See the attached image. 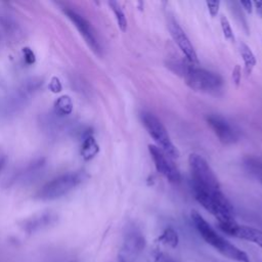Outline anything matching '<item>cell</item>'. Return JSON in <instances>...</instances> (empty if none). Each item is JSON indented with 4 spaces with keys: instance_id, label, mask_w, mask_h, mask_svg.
I'll return each instance as SVG.
<instances>
[{
    "instance_id": "obj_1",
    "label": "cell",
    "mask_w": 262,
    "mask_h": 262,
    "mask_svg": "<svg viewBox=\"0 0 262 262\" xmlns=\"http://www.w3.org/2000/svg\"><path fill=\"white\" fill-rule=\"evenodd\" d=\"M167 68L181 77L185 84L194 91L217 95L223 89V80L220 75L187 60H170L167 62Z\"/></svg>"
},
{
    "instance_id": "obj_2",
    "label": "cell",
    "mask_w": 262,
    "mask_h": 262,
    "mask_svg": "<svg viewBox=\"0 0 262 262\" xmlns=\"http://www.w3.org/2000/svg\"><path fill=\"white\" fill-rule=\"evenodd\" d=\"M191 220L203 239L222 256L237 262H251L248 254L220 235L196 211L191 212Z\"/></svg>"
},
{
    "instance_id": "obj_3",
    "label": "cell",
    "mask_w": 262,
    "mask_h": 262,
    "mask_svg": "<svg viewBox=\"0 0 262 262\" xmlns=\"http://www.w3.org/2000/svg\"><path fill=\"white\" fill-rule=\"evenodd\" d=\"M192 190L195 200L202 205V207L218 220V225L235 221L233 207L221 190L216 192L196 189Z\"/></svg>"
},
{
    "instance_id": "obj_4",
    "label": "cell",
    "mask_w": 262,
    "mask_h": 262,
    "mask_svg": "<svg viewBox=\"0 0 262 262\" xmlns=\"http://www.w3.org/2000/svg\"><path fill=\"white\" fill-rule=\"evenodd\" d=\"M188 164L191 174L192 189L215 192L220 191V183L208 162L198 154L188 157Z\"/></svg>"
},
{
    "instance_id": "obj_5",
    "label": "cell",
    "mask_w": 262,
    "mask_h": 262,
    "mask_svg": "<svg viewBox=\"0 0 262 262\" xmlns=\"http://www.w3.org/2000/svg\"><path fill=\"white\" fill-rule=\"evenodd\" d=\"M83 180V175L77 172L61 174L48 181L39 190L37 196L42 201H53L62 198L78 186Z\"/></svg>"
},
{
    "instance_id": "obj_6",
    "label": "cell",
    "mask_w": 262,
    "mask_h": 262,
    "mask_svg": "<svg viewBox=\"0 0 262 262\" xmlns=\"http://www.w3.org/2000/svg\"><path fill=\"white\" fill-rule=\"evenodd\" d=\"M141 120L148 134L158 143V147H160L171 159L178 158V149L173 144L166 127L160 121V119L151 113L143 112L141 114Z\"/></svg>"
},
{
    "instance_id": "obj_7",
    "label": "cell",
    "mask_w": 262,
    "mask_h": 262,
    "mask_svg": "<svg viewBox=\"0 0 262 262\" xmlns=\"http://www.w3.org/2000/svg\"><path fill=\"white\" fill-rule=\"evenodd\" d=\"M64 14L70 18V20L74 24V26L77 28V30L80 32V34L83 36L84 40L88 44V46L91 48L93 52H95L97 55L101 54V45L99 42V39L97 37L96 31L92 27V25L80 13L77 11L71 9V8H64L63 9Z\"/></svg>"
},
{
    "instance_id": "obj_8",
    "label": "cell",
    "mask_w": 262,
    "mask_h": 262,
    "mask_svg": "<svg viewBox=\"0 0 262 262\" xmlns=\"http://www.w3.org/2000/svg\"><path fill=\"white\" fill-rule=\"evenodd\" d=\"M148 151L154 161L157 171L161 175H163L169 182L178 183L181 179L180 172L171 161V158L168 157L160 147L155 144H148Z\"/></svg>"
},
{
    "instance_id": "obj_9",
    "label": "cell",
    "mask_w": 262,
    "mask_h": 262,
    "mask_svg": "<svg viewBox=\"0 0 262 262\" xmlns=\"http://www.w3.org/2000/svg\"><path fill=\"white\" fill-rule=\"evenodd\" d=\"M206 121L219 141L223 144H232L238 140V130L222 116L209 115L206 117Z\"/></svg>"
},
{
    "instance_id": "obj_10",
    "label": "cell",
    "mask_w": 262,
    "mask_h": 262,
    "mask_svg": "<svg viewBox=\"0 0 262 262\" xmlns=\"http://www.w3.org/2000/svg\"><path fill=\"white\" fill-rule=\"evenodd\" d=\"M41 85L42 81L40 79L33 78L26 81L21 86L16 89L13 94L8 97L5 105L8 112H17L20 107H23L28 102L31 95L34 94Z\"/></svg>"
},
{
    "instance_id": "obj_11",
    "label": "cell",
    "mask_w": 262,
    "mask_h": 262,
    "mask_svg": "<svg viewBox=\"0 0 262 262\" xmlns=\"http://www.w3.org/2000/svg\"><path fill=\"white\" fill-rule=\"evenodd\" d=\"M218 226L226 234L251 242L262 249V230L252 226L239 225L236 223V221L227 224H221Z\"/></svg>"
},
{
    "instance_id": "obj_12",
    "label": "cell",
    "mask_w": 262,
    "mask_h": 262,
    "mask_svg": "<svg viewBox=\"0 0 262 262\" xmlns=\"http://www.w3.org/2000/svg\"><path fill=\"white\" fill-rule=\"evenodd\" d=\"M169 30L170 34L175 41V43L178 45L179 49L182 51L184 56L186 57V60L192 64L199 63L198 54L190 43L187 35L182 30V28L178 25V23L175 19H170L169 21Z\"/></svg>"
},
{
    "instance_id": "obj_13",
    "label": "cell",
    "mask_w": 262,
    "mask_h": 262,
    "mask_svg": "<svg viewBox=\"0 0 262 262\" xmlns=\"http://www.w3.org/2000/svg\"><path fill=\"white\" fill-rule=\"evenodd\" d=\"M57 220V216L52 212H43L32 216L30 219L26 220L24 223V229L29 232L38 231L45 228Z\"/></svg>"
},
{
    "instance_id": "obj_14",
    "label": "cell",
    "mask_w": 262,
    "mask_h": 262,
    "mask_svg": "<svg viewBox=\"0 0 262 262\" xmlns=\"http://www.w3.org/2000/svg\"><path fill=\"white\" fill-rule=\"evenodd\" d=\"M44 165H45V160L43 158H40L31 162L23 170L18 171L15 174L13 181L21 182V183H27L29 181H32L34 178H36L40 174Z\"/></svg>"
},
{
    "instance_id": "obj_15",
    "label": "cell",
    "mask_w": 262,
    "mask_h": 262,
    "mask_svg": "<svg viewBox=\"0 0 262 262\" xmlns=\"http://www.w3.org/2000/svg\"><path fill=\"white\" fill-rule=\"evenodd\" d=\"M99 150V146L92 135H87L82 143L81 154L85 160H91L94 158Z\"/></svg>"
},
{
    "instance_id": "obj_16",
    "label": "cell",
    "mask_w": 262,
    "mask_h": 262,
    "mask_svg": "<svg viewBox=\"0 0 262 262\" xmlns=\"http://www.w3.org/2000/svg\"><path fill=\"white\" fill-rule=\"evenodd\" d=\"M238 50H239V53L243 57V60H244V63H245V69H246L247 73L251 74L252 70L254 69V67L256 66V62H257L255 54L253 53L251 48L243 42L239 43Z\"/></svg>"
},
{
    "instance_id": "obj_17",
    "label": "cell",
    "mask_w": 262,
    "mask_h": 262,
    "mask_svg": "<svg viewBox=\"0 0 262 262\" xmlns=\"http://www.w3.org/2000/svg\"><path fill=\"white\" fill-rule=\"evenodd\" d=\"M108 5L111 6V8L115 14L119 29L122 32H125L127 30V19H126L125 13H124L123 9L121 8L120 4L116 1H111V2H108Z\"/></svg>"
},
{
    "instance_id": "obj_18",
    "label": "cell",
    "mask_w": 262,
    "mask_h": 262,
    "mask_svg": "<svg viewBox=\"0 0 262 262\" xmlns=\"http://www.w3.org/2000/svg\"><path fill=\"white\" fill-rule=\"evenodd\" d=\"M73 110V104L68 96L60 97L55 103V114L58 116H66L71 114Z\"/></svg>"
},
{
    "instance_id": "obj_19",
    "label": "cell",
    "mask_w": 262,
    "mask_h": 262,
    "mask_svg": "<svg viewBox=\"0 0 262 262\" xmlns=\"http://www.w3.org/2000/svg\"><path fill=\"white\" fill-rule=\"evenodd\" d=\"M245 165L253 174L262 179V158H247L245 159Z\"/></svg>"
},
{
    "instance_id": "obj_20",
    "label": "cell",
    "mask_w": 262,
    "mask_h": 262,
    "mask_svg": "<svg viewBox=\"0 0 262 262\" xmlns=\"http://www.w3.org/2000/svg\"><path fill=\"white\" fill-rule=\"evenodd\" d=\"M220 25H221V29H222V32H223V35L224 37L227 39V40H230V41H234V36H233V31L231 29V26H230V23L228 20V18L224 15H221L220 16Z\"/></svg>"
},
{
    "instance_id": "obj_21",
    "label": "cell",
    "mask_w": 262,
    "mask_h": 262,
    "mask_svg": "<svg viewBox=\"0 0 262 262\" xmlns=\"http://www.w3.org/2000/svg\"><path fill=\"white\" fill-rule=\"evenodd\" d=\"M162 241H164L165 243L169 244V245H172V246H175L177 244V241H178V237H177V233L172 229V228H167L163 234L161 235L160 237Z\"/></svg>"
},
{
    "instance_id": "obj_22",
    "label": "cell",
    "mask_w": 262,
    "mask_h": 262,
    "mask_svg": "<svg viewBox=\"0 0 262 262\" xmlns=\"http://www.w3.org/2000/svg\"><path fill=\"white\" fill-rule=\"evenodd\" d=\"M209 13L214 17L218 14L219 8H220V1H207L206 2Z\"/></svg>"
},
{
    "instance_id": "obj_23",
    "label": "cell",
    "mask_w": 262,
    "mask_h": 262,
    "mask_svg": "<svg viewBox=\"0 0 262 262\" xmlns=\"http://www.w3.org/2000/svg\"><path fill=\"white\" fill-rule=\"evenodd\" d=\"M24 56H25V60L28 63H33L35 61V55L30 48H24Z\"/></svg>"
},
{
    "instance_id": "obj_24",
    "label": "cell",
    "mask_w": 262,
    "mask_h": 262,
    "mask_svg": "<svg viewBox=\"0 0 262 262\" xmlns=\"http://www.w3.org/2000/svg\"><path fill=\"white\" fill-rule=\"evenodd\" d=\"M242 71H241V68H239V66L238 64H236L235 67H234V69H233V71H232V79H233V81H234V83L236 84V85H238V83H239V81H241V77H242Z\"/></svg>"
},
{
    "instance_id": "obj_25",
    "label": "cell",
    "mask_w": 262,
    "mask_h": 262,
    "mask_svg": "<svg viewBox=\"0 0 262 262\" xmlns=\"http://www.w3.org/2000/svg\"><path fill=\"white\" fill-rule=\"evenodd\" d=\"M239 4L244 7V9L247 11V12H252V8H253V2H251L250 0L248 1H241Z\"/></svg>"
},
{
    "instance_id": "obj_26",
    "label": "cell",
    "mask_w": 262,
    "mask_h": 262,
    "mask_svg": "<svg viewBox=\"0 0 262 262\" xmlns=\"http://www.w3.org/2000/svg\"><path fill=\"white\" fill-rule=\"evenodd\" d=\"M253 5L255 6L257 13H258L260 16H262V1H254V2H253Z\"/></svg>"
},
{
    "instance_id": "obj_27",
    "label": "cell",
    "mask_w": 262,
    "mask_h": 262,
    "mask_svg": "<svg viewBox=\"0 0 262 262\" xmlns=\"http://www.w3.org/2000/svg\"><path fill=\"white\" fill-rule=\"evenodd\" d=\"M5 163H6V156L2 151H0V172L4 168Z\"/></svg>"
},
{
    "instance_id": "obj_28",
    "label": "cell",
    "mask_w": 262,
    "mask_h": 262,
    "mask_svg": "<svg viewBox=\"0 0 262 262\" xmlns=\"http://www.w3.org/2000/svg\"><path fill=\"white\" fill-rule=\"evenodd\" d=\"M159 262H179V261H176L168 256H160L159 257Z\"/></svg>"
}]
</instances>
